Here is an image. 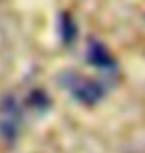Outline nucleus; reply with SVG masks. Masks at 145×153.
<instances>
[{
  "label": "nucleus",
  "instance_id": "1",
  "mask_svg": "<svg viewBox=\"0 0 145 153\" xmlns=\"http://www.w3.org/2000/svg\"><path fill=\"white\" fill-rule=\"evenodd\" d=\"M60 84L64 85L78 102L88 103V105L100 102L101 97H103V85L97 84V82L91 79V78H86V76L78 74V72H64V74L60 76Z\"/></svg>",
  "mask_w": 145,
  "mask_h": 153
},
{
  "label": "nucleus",
  "instance_id": "2",
  "mask_svg": "<svg viewBox=\"0 0 145 153\" xmlns=\"http://www.w3.org/2000/svg\"><path fill=\"white\" fill-rule=\"evenodd\" d=\"M22 123V111L20 103L14 96H4L0 102V135L6 141H14L20 131Z\"/></svg>",
  "mask_w": 145,
  "mask_h": 153
},
{
  "label": "nucleus",
  "instance_id": "3",
  "mask_svg": "<svg viewBox=\"0 0 145 153\" xmlns=\"http://www.w3.org/2000/svg\"><path fill=\"white\" fill-rule=\"evenodd\" d=\"M86 56H88L89 64L95 66L100 70H113L115 68V60L113 56L107 52V48L97 40H89L88 42V50H86Z\"/></svg>",
  "mask_w": 145,
  "mask_h": 153
}]
</instances>
